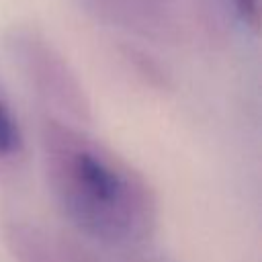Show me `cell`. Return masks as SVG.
I'll return each mask as SVG.
<instances>
[{
    "label": "cell",
    "mask_w": 262,
    "mask_h": 262,
    "mask_svg": "<svg viewBox=\"0 0 262 262\" xmlns=\"http://www.w3.org/2000/svg\"><path fill=\"white\" fill-rule=\"evenodd\" d=\"M43 172L68 221L106 248H139L156 231V196L123 158L78 129L49 117L41 125Z\"/></svg>",
    "instance_id": "cell-1"
},
{
    "label": "cell",
    "mask_w": 262,
    "mask_h": 262,
    "mask_svg": "<svg viewBox=\"0 0 262 262\" xmlns=\"http://www.w3.org/2000/svg\"><path fill=\"white\" fill-rule=\"evenodd\" d=\"M12 45L27 78L47 102L80 123L90 117V104L84 88L68 61L45 39L35 33H20L14 37Z\"/></svg>",
    "instance_id": "cell-2"
},
{
    "label": "cell",
    "mask_w": 262,
    "mask_h": 262,
    "mask_svg": "<svg viewBox=\"0 0 262 262\" xmlns=\"http://www.w3.org/2000/svg\"><path fill=\"white\" fill-rule=\"evenodd\" d=\"M4 235L18 262H80L78 252L35 225L14 221L6 225Z\"/></svg>",
    "instance_id": "cell-3"
},
{
    "label": "cell",
    "mask_w": 262,
    "mask_h": 262,
    "mask_svg": "<svg viewBox=\"0 0 262 262\" xmlns=\"http://www.w3.org/2000/svg\"><path fill=\"white\" fill-rule=\"evenodd\" d=\"M25 145V135L18 123V117L12 111V104L0 90V162L20 156Z\"/></svg>",
    "instance_id": "cell-4"
},
{
    "label": "cell",
    "mask_w": 262,
    "mask_h": 262,
    "mask_svg": "<svg viewBox=\"0 0 262 262\" xmlns=\"http://www.w3.org/2000/svg\"><path fill=\"white\" fill-rule=\"evenodd\" d=\"M233 4L246 23L250 25L258 23V0H233Z\"/></svg>",
    "instance_id": "cell-5"
}]
</instances>
